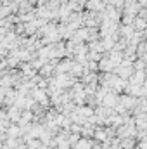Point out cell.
<instances>
[{
    "mask_svg": "<svg viewBox=\"0 0 147 149\" xmlns=\"http://www.w3.org/2000/svg\"><path fill=\"white\" fill-rule=\"evenodd\" d=\"M118 102H119V97H118V94H116V92H112V90H109V92L104 95V99H102V102H101V104H102V106H107V108H112V109H114Z\"/></svg>",
    "mask_w": 147,
    "mask_h": 149,
    "instance_id": "cell-1",
    "label": "cell"
},
{
    "mask_svg": "<svg viewBox=\"0 0 147 149\" xmlns=\"http://www.w3.org/2000/svg\"><path fill=\"white\" fill-rule=\"evenodd\" d=\"M128 81L133 85H144L146 83V70H133V74L128 78Z\"/></svg>",
    "mask_w": 147,
    "mask_h": 149,
    "instance_id": "cell-2",
    "label": "cell"
},
{
    "mask_svg": "<svg viewBox=\"0 0 147 149\" xmlns=\"http://www.w3.org/2000/svg\"><path fill=\"white\" fill-rule=\"evenodd\" d=\"M94 144H95V142L92 141V137H83V135H81V137L78 139V142L73 146V149H92Z\"/></svg>",
    "mask_w": 147,
    "mask_h": 149,
    "instance_id": "cell-3",
    "label": "cell"
},
{
    "mask_svg": "<svg viewBox=\"0 0 147 149\" xmlns=\"http://www.w3.org/2000/svg\"><path fill=\"white\" fill-rule=\"evenodd\" d=\"M114 64H112V61H111L109 57H104V59H101L99 61V70L102 71V73H107V71H114Z\"/></svg>",
    "mask_w": 147,
    "mask_h": 149,
    "instance_id": "cell-4",
    "label": "cell"
},
{
    "mask_svg": "<svg viewBox=\"0 0 147 149\" xmlns=\"http://www.w3.org/2000/svg\"><path fill=\"white\" fill-rule=\"evenodd\" d=\"M135 137H125V139H119V146L121 149H133L135 148Z\"/></svg>",
    "mask_w": 147,
    "mask_h": 149,
    "instance_id": "cell-5",
    "label": "cell"
},
{
    "mask_svg": "<svg viewBox=\"0 0 147 149\" xmlns=\"http://www.w3.org/2000/svg\"><path fill=\"white\" fill-rule=\"evenodd\" d=\"M137 114L139 113H147V97H139V104H137Z\"/></svg>",
    "mask_w": 147,
    "mask_h": 149,
    "instance_id": "cell-6",
    "label": "cell"
},
{
    "mask_svg": "<svg viewBox=\"0 0 147 149\" xmlns=\"http://www.w3.org/2000/svg\"><path fill=\"white\" fill-rule=\"evenodd\" d=\"M137 148L139 149H147V139H142V141L137 144Z\"/></svg>",
    "mask_w": 147,
    "mask_h": 149,
    "instance_id": "cell-7",
    "label": "cell"
},
{
    "mask_svg": "<svg viewBox=\"0 0 147 149\" xmlns=\"http://www.w3.org/2000/svg\"><path fill=\"white\" fill-rule=\"evenodd\" d=\"M133 149H139V148H133Z\"/></svg>",
    "mask_w": 147,
    "mask_h": 149,
    "instance_id": "cell-8",
    "label": "cell"
}]
</instances>
